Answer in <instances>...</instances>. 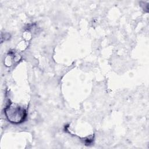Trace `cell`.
<instances>
[{"label":"cell","mask_w":149,"mask_h":149,"mask_svg":"<svg viewBox=\"0 0 149 149\" xmlns=\"http://www.w3.org/2000/svg\"><path fill=\"white\" fill-rule=\"evenodd\" d=\"M8 120L13 124H20L23 122L27 116L26 109L22 105L10 102L4 109Z\"/></svg>","instance_id":"cell-1"}]
</instances>
